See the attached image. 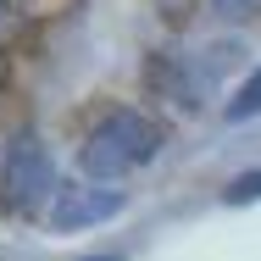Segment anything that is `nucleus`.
Returning <instances> with one entry per match:
<instances>
[{
	"mask_svg": "<svg viewBox=\"0 0 261 261\" xmlns=\"http://www.w3.org/2000/svg\"><path fill=\"white\" fill-rule=\"evenodd\" d=\"M256 111H261V67L239 84V95L228 100V122H245V117H256Z\"/></svg>",
	"mask_w": 261,
	"mask_h": 261,
	"instance_id": "obj_4",
	"label": "nucleus"
},
{
	"mask_svg": "<svg viewBox=\"0 0 261 261\" xmlns=\"http://www.w3.org/2000/svg\"><path fill=\"white\" fill-rule=\"evenodd\" d=\"M0 195H6V211H17V217L45 211V200L56 195V161H50V150H45L39 139H17V145H6Z\"/></svg>",
	"mask_w": 261,
	"mask_h": 261,
	"instance_id": "obj_2",
	"label": "nucleus"
},
{
	"mask_svg": "<svg viewBox=\"0 0 261 261\" xmlns=\"http://www.w3.org/2000/svg\"><path fill=\"white\" fill-rule=\"evenodd\" d=\"M122 211V189H100V184H78V189H56L50 200V228L56 233H84L100 228Z\"/></svg>",
	"mask_w": 261,
	"mask_h": 261,
	"instance_id": "obj_3",
	"label": "nucleus"
},
{
	"mask_svg": "<svg viewBox=\"0 0 261 261\" xmlns=\"http://www.w3.org/2000/svg\"><path fill=\"white\" fill-rule=\"evenodd\" d=\"M211 11L228 17V22H245V17H256V11H261V0H211Z\"/></svg>",
	"mask_w": 261,
	"mask_h": 261,
	"instance_id": "obj_6",
	"label": "nucleus"
},
{
	"mask_svg": "<svg viewBox=\"0 0 261 261\" xmlns=\"http://www.w3.org/2000/svg\"><path fill=\"white\" fill-rule=\"evenodd\" d=\"M161 145V128L145 117V111H111L100 128L84 139V150H78V167L106 184V178H128L134 167H145V161L156 156Z\"/></svg>",
	"mask_w": 261,
	"mask_h": 261,
	"instance_id": "obj_1",
	"label": "nucleus"
},
{
	"mask_svg": "<svg viewBox=\"0 0 261 261\" xmlns=\"http://www.w3.org/2000/svg\"><path fill=\"white\" fill-rule=\"evenodd\" d=\"M222 200L228 206H250V200H261V167H250V172H239L228 189H222Z\"/></svg>",
	"mask_w": 261,
	"mask_h": 261,
	"instance_id": "obj_5",
	"label": "nucleus"
},
{
	"mask_svg": "<svg viewBox=\"0 0 261 261\" xmlns=\"http://www.w3.org/2000/svg\"><path fill=\"white\" fill-rule=\"evenodd\" d=\"M84 261H117V256H84Z\"/></svg>",
	"mask_w": 261,
	"mask_h": 261,
	"instance_id": "obj_8",
	"label": "nucleus"
},
{
	"mask_svg": "<svg viewBox=\"0 0 261 261\" xmlns=\"http://www.w3.org/2000/svg\"><path fill=\"white\" fill-rule=\"evenodd\" d=\"M6 22H11V0H0V28H6Z\"/></svg>",
	"mask_w": 261,
	"mask_h": 261,
	"instance_id": "obj_7",
	"label": "nucleus"
}]
</instances>
